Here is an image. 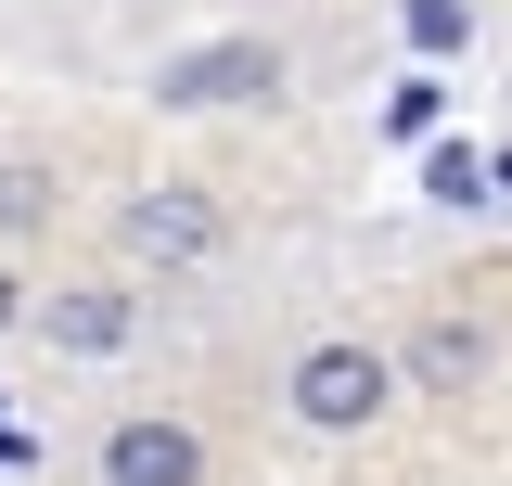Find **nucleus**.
<instances>
[{"instance_id":"f257e3e1","label":"nucleus","mask_w":512,"mask_h":486,"mask_svg":"<svg viewBox=\"0 0 512 486\" xmlns=\"http://www.w3.org/2000/svg\"><path fill=\"white\" fill-rule=\"evenodd\" d=\"M282 410L308 435H372L384 410H397V359H384L372 333H308L295 371H282Z\"/></svg>"},{"instance_id":"f03ea898","label":"nucleus","mask_w":512,"mask_h":486,"mask_svg":"<svg viewBox=\"0 0 512 486\" xmlns=\"http://www.w3.org/2000/svg\"><path fill=\"white\" fill-rule=\"evenodd\" d=\"M282 39H192V52L154 64V116H244V103H282Z\"/></svg>"},{"instance_id":"7ed1b4c3","label":"nucleus","mask_w":512,"mask_h":486,"mask_svg":"<svg viewBox=\"0 0 512 486\" xmlns=\"http://www.w3.org/2000/svg\"><path fill=\"white\" fill-rule=\"evenodd\" d=\"M128 256L141 269H205V256H231V205L205 180H154V192H128Z\"/></svg>"},{"instance_id":"20e7f679","label":"nucleus","mask_w":512,"mask_h":486,"mask_svg":"<svg viewBox=\"0 0 512 486\" xmlns=\"http://www.w3.org/2000/svg\"><path fill=\"white\" fill-rule=\"evenodd\" d=\"M103 486H205V435L180 410H128L103 435Z\"/></svg>"},{"instance_id":"39448f33","label":"nucleus","mask_w":512,"mask_h":486,"mask_svg":"<svg viewBox=\"0 0 512 486\" xmlns=\"http://www.w3.org/2000/svg\"><path fill=\"white\" fill-rule=\"evenodd\" d=\"M39 333H52V359H128L141 295H128V282H64V295L39 307Z\"/></svg>"},{"instance_id":"423d86ee","label":"nucleus","mask_w":512,"mask_h":486,"mask_svg":"<svg viewBox=\"0 0 512 486\" xmlns=\"http://www.w3.org/2000/svg\"><path fill=\"white\" fill-rule=\"evenodd\" d=\"M384 359H397V384H423V397L461 410V397L487 384V333H474V320H423V333H410V346H384Z\"/></svg>"},{"instance_id":"0eeeda50","label":"nucleus","mask_w":512,"mask_h":486,"mask_svg":"<svg viewBox=\"0 0 512 486\" xmlns=\"http://www.w3.org/2000/svg\"><path fill=\"white\" fill-rule=\"evenodd\" d=\"M397 26H410V52H423V64H448L461 39H474V0H397Z\"/></svg>"},{"instance_id":"6e6552de","label":"nucleus","mask_w":512,"mask_h":486,"mask_svg":"<svg viewBox=\"0 0 512 486\" xmlns=\"http://www.w3.org/2000/svg\"><path fill=\"white\" fill-rule=\"evenodd\" d=\"M423 192L436 205H487V154L474 141H423Z\"/></svg>"},{"instance_id":"1a4fd4ad","label":"nucleus","mask_w":512,"mask_h":486,"mask_svg":"<svg viewBox=\"0 0 512 486\" xmlns=\"http://www.w3.org/2000/svg\"><path fill=\"white\" fill-rule=\"evenodd\" d=\"M436 116H448V90H436V77H397V103H384V128H397V141H436Z\"/></svg>"},{"instance_id":"9d476101","label":"nucleus","mask_w":512,"mask_h":486,"mask_svg":"<svg viewBox=\"0 0 512 486\" xmlns=\"http://www.w3.org/2000/svg\"><path fill=\"white\" fill-rule=\"evenodd\" d=\"M13 320H26V282H13V269H0V333H13Z\"/></svg>"}]
</instances>
